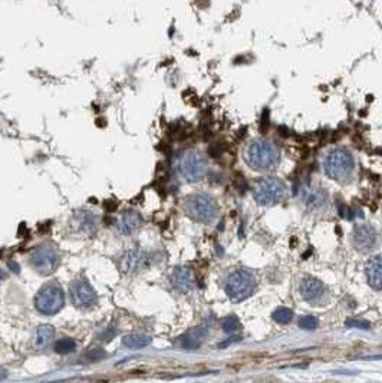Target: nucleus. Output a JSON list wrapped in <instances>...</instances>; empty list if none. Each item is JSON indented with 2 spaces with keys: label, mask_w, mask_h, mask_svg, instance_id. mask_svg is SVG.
<instances>
[{
  "label": "nucleus",
  "mask_w": 382,
  "mask_h": 383,
  "mask_svg": "<svg viewBox=\"0 0 382 383\" xmlns=\"http://www.w3.org/2000/svg\"><path fill=\"white\" fill-rule=\"evenodd\" d=\"M243 158L251 169L269 172L279 165L280 151L272 141L265 138H256L246 145L243 151Z\"/></svg>",
  "instance_id": "obj_1"
},
{
  "label": "nucleus",
  "mask_w": 382,
  "mask_h": 383,
  "mask_svg": "<svg viewBox=\"0 0 382 383\" xmlns=\"http://www.w3.org/2000/svg\"><path fill=\"white\" fill-rule=\"evenodd\" d=\"M323 169L329 178L338 182H347L355 171L354 155L344 148H333L323 158Z\"/></svg>",
  "instance_id": "obj_2"
},
{
  "label": "nucleus",
  "mask_w": 382,
  "mask_h": 383,
  "mask_svg": "<svg viewBox=\"0 0 382 383\" xmlns=\"http://www.w3.org/2000/svg\"><path fill=\"white\" fill-rule=\"evenodd\" d=\"M256 289V277L246 268H234L226 278L224 290L231 302L240 303L250 297Z\"/></svg>",
  "instance_id": "obj_3"
},
{
  "label": "nucleus",
  "mask_w": 382,
  "mask_h": 383,
  "mask_svg": "<svg viewBox=\"0 0 382 383\" xmlns=\"http://www.w3.org/2000/svg\"><path fill=\"white\" fill-rule=\"evenodd\" d=\"M186 211L190 218H193L197 223L210 224L217 218L220 207L214 197L200 193L187 198Z\"/></svg>",
  "instance_id": "obj_4"
},
{
  "label": "nucleus",
  "mask_w": 382,
  "mask_h": 383,
  "mask_svg": "<svg viewBox=\"0 0 382 383\" xmlns=\"http://www.w3.org/2000/svg\"><path fill=\"white\" fill-rule=\"evenodd\" d=\"M287 194V185L283 179L267 177L259 179L253 189V197L256 203L262 207H273L282 203Z\"/></svg>",
  "instance_id": "obj_5"
},
{
  "label": "nucleus",
  "mask_w": 382,
  "mask_h": 383,
  "mask_svg": "<svg viewBox=\"0 0 382 383\" xmlns=\"http://www.w3.org/2000/svg\"><path fill=\"white\" fill-rule=\"evenodd\" d=\"M208 164L204 154L197 150H188L178 160V171L188 182H198L207 174Z\"/></svg>",
  "instance_id": "obj_6"
},
{
  "label": "nucleus",
  "mask_w": 382,
  "mask_h": 383,
  "mask_svg": "<svg viewBox=\"0 0 382 383\" xmlns=\"http://www.w3.org/2000/svg\"><path fill=\"white\" fill-rule=\"evenodd\" d=\"M65 306V293L62 287L56 283L45 284L35 297V307L45 316H52L62 310Z\"/></svg>",
  "instance_id": "obj_7"
},
{
  "label": "nucleus",
  "mask_w": 382,
  "mask_h": 383,
  "mask_svg": "<svg viewBox=\"0 0 382 383\" xmlns=\"http://www.w3.org/2000/svg\"><path fill=\"white\" fill-rule=\"evenodd\" d=\"M32 267L42 276H49L56 271L61 263V254L51 244H40L33 249L29 257Z\"/></svg>",
  "instance_id": "obj_8"
},
{
  "label": "nucleus",
  "mask_w": 382,
  "mask_h": 383,
  "mask_svg": "<svg viewBox=\"0 0 382 383\" xmlns=\"http://www.w3.org/2000/svg\"><path fill=\"white\" fill-rule=\"evenodd\" d=\"M69 294L73 306L80 310H89L98 302L97 292L87 280H75L71 284Z\"/></svg>",
  "instance_id": "obj_9"
},
{
  "label": "nucleus",
  "mask_w": 382,
  "mask_h": 383,
  "mask_svg": "<svg viewBox=\"0 0 382 383\" xmlns=\"http://www.w3.org/2000/svg\"><path fill=\"white\" fill-rule=\"evenodd\" d=\"M352 244L361 253H371L378 246V232L372 225H358L352 234Z\"/></svg>",
  "instance_id": "obj_10"
},
{
  "label": "nucleus",
  "mask_w": 382,
  "mask_h": 383,
  "mask_svg": "<svg viewBox=\"0 0 382 383\" xmlns=\"http://www.w3.org/2000/svg\"><path fill=\"white\" fill-rule=\"evenodd\" d=\"M147 253L141 249L126 250L119 260V268L124 274H133L147 264Z\"/></svg>",
  "instance_id": "obj_11"
},
{
  "label": "nucleus",
  "mask_w": 382,
  "mask_h": 383,
  "mask_svg": "<svg viewBox=\"0 0 382 383\" xmlns=\"http://www.w3.org/2000/svg\"><path fill=\"white\" fill-rule=\"evenodd\" d=\"M141 215L135 211H126L122 215H119V218L116 220V232L121 237H131L141 228Z\"/></svg>",
  "instance_id": "obj_12"
},
{
  "label": "nucleus",
  "mask_w": 382,
  "mask_h": 383,
  "mask_svg": "<svg viewBox=\"0 0 382 383\" xmlns=\"http://www.w3.org/2000/svg\"><path fill=\"white\" fill-rule=\"evenodd\" d=\"M303 204L311 211H319L326 205V193L318 187L305 185L301 193Z\"/></svg>",
  "instance_id": "obj_13"
},
{
  "label": "nucleus",
  "mask_w": 382,
  "mask_h": 383,
  "mask_svg": "<svg viewBox=\"0 0 382 383\" xmlns=\"http://www.w3.org/2000/svg\"><path fill=\"white\" fill-rule=\"evenodd\" d=\"M171 283L177 290L187 293L194 289V276L190 268L178 266L171 273Z\"/></svg>",
  "instance_id": "obj_14"
},
{
  "label": "nucleus",
  "mask_w": 382,
  "mask_h": 383,
  "mask_svg": "<svg viewBox=\"0 0 382 383\" xmlns=\"http://www.w3.org/2000/svg\"><path fill=\"white\" fill-rule=\"evenodd\" d=\"M73 228L76 231L83 232V234H91L92 231L97 230L98 227V217L94 214L92 211L88 210H80L76 214L73 215Z\"/></svg>",
  "instance_id": "obj_15"
},
{
  "label": "nucleus",
  "mask_w": 382,
  "mask_h": 383,
  "mask_svg": "<svg viewBox=\"0 0 382 383\" xmlns=\"http://www.w3.org/2000/svg\"><path fill=\"white\" fill-rule=\"evenodd\" d=\"M365 273L373 290H382V256H373L368 260Z\"/></svg>",
  "instance_id": "obj_16"
},
{
  "label": "nucleus",
  "mask_w": 382,
  "mask_h": 383,
  "mask_svg": "<svg viewBox=\"0 0 382 383\" xmlns=\"http://www.w3.org/2000/svg\"><path fill=\"white\" fill-rule=\"evenodd\" d=\"M325 293V284L315 277H305L301 283V294L306 302H315Z\"/></svg>",
  "instance_id": "obj_17"
},
{
  "label": "nucleus",
  "mask_w": 382,
  "mask_h": 383,
  "mask_svg": "<svg viewBox=\"0 0 382 383\" xmlns=\"http://www.w3.org/2000/svg\"><path fill=\"white\" fill-rule=\"evenodd\" d=\"M205 338H207V329L204 326H198V327H194L190 331H187L181 338V346L187 350H194V349H198L201 346Z\"/></svg>",
  "instance_id": "obj_18"
},
{
  "label": "nucleus",
  "mask_w": 382,
  "mask_h": 383,
  "mask_svg": "<svg viewBox=\"0 0 382 383\" xmlns=\"http://www.w3.org/2000/svg\"><path fill=\"white\" fill-rule=\"evenodd\" d=\"M55 336V327L51 324H40L36 329L35 334V346L37 349H45Z\"/></svg>",
  "instance_id": "obj_19"
},
{
  "label": "nucleus",
  "mask_w": 382,
  "mask_h": 383,
  "mask_svg": "<svg viewBox=\"0 0 382 383\" xmlns=\"http://www.w3.org/2000/svg\"><path fill=\"white\" fill-rule=\"evenodd\" d=\"M151 343V338L142 333H131L122 339V345L128 349H144Z\"/></svg>",
  "instance_id": "obj_20"
},
{
  "label": "nucleus",
  "mask_w": 382,
  "mask_h": 383,
  "mask_svg": "<svg viewBox=\"0 0 382 383\" xmlns=\"http://www.w3.org/2000/svg\"><path fill=\"white\" fill-rule=\"evenodd\" d=\"M75 349H76V343H75V340H72V339H69V338L59 339V340L55 343V352H56V353H59V355H68V353H72Z\"/></svg>",
  "instance_id": "obj_21"
},
{
  "label": "nucleus",
  "mask_w": 382,
  "mask_h": 383,
  "mask_svg": "<svg viewBox=\"0 0 382 383\" xmlns=\"http://www.w3.org/2000/svg\"><path fill=\"white\" fill-rule=\"evenodd\" d=\"M293 319V312L287 307H279L273 313V320L277 321L279 324H287Z\"/></svg>",
  "instance_id": "obj_22"
},
{
  "label": "nucleus",
  "mask_w": 382,
  "mask_h": 383,
  "mask_svg": "<svg viewBox=\"0 0 382 383\" xmlns=\"http://www.w3.org/2000/svg\"><path fill=\"white\" fill-rule=\"evenodd\" d=\"M223 330L226 331V333H234L236 330L240 327V321L239 319L236 317V316H229V317H226L224 320H223Z\"/></svg>",
  "instance_id": "obj_23"
},
{
  "label": "nucleus",
  "mask_w": 382,
  "mask_h": 383,
  "mask_svg": "<svg viewBox=\"0 0 382 383\" xmlns=\"http://www.w3.org/2000/svg\"><path fill=\"white\" fill-rule=\"evenodd\" d=\"M319 320L313 316H303L302 319L299 320V326L305 330H313L318 327Z\"/></svg>",
  "instance_id": "obj_24"
},
{
  "label": "nucleus",
  "mask_w": 382,
  "mask_h": 383,
  "mask_svg": "<svg viewBox=\"0 0 382 383\" xmlns=\"http://www.w3.org/2000/svg\"><path fill=\"white\" fill-rule=\"evenodd\" d=\"M104 357H105V350L101 348L92 349V350H89L88 353L85 355V359H87L88 362H99V360L104 359Z\"/></svg>",
  "instance_id": "obj_25"
},
{
  "label": "nucleus",
  "mask_w": 382,
  "mask_h": 383,
  "mask_svg": "<svg viewBox=\"0 0 382 383\" xmlns=\"http://www.w3.org/2000/svg\"><path fill=\"white\" fill-rule=\"evenodd\" d=\"M347 327H356V329H369L371 324L365 320H355V319H349L347 320Z\"/></svg>",
  "instance_id": "obj_26"
},
{
  "label": "nucleus",
  "mask_w": 382,
  "mask_h": 383,
  "mask_svg": "<svg viewBox=\"0 0 382 383\" xmlns=\"http://www.w3.org/2000/svg\"><path fill=\"white\" fill-rule=\"evenodd\" d=\"M8 267L12 273H15V274H19V271H20V266H19L16 261H9V264H8Z\"/></svg>",
  "instance_id": "obj_27"
},
{
  "label": "nucleus",
  "mask_w": 382,
  "mask_h": 383,
  "mask_svg": "<svg viewBox=\"0 0 382 383\" xmlns=\"http://www.w3.org/2000/svg\"><path fill=\"white\" fill-rule=\"evenodd\" d=\"M239 340H240V338H231V339H229V340H226V342H223V343H220V345H219V348H220V349L227 348L229 345H231V343H234V342H239Z\"/></svg>",
  "instance_id": "obj_28"
},
{
  "label": "nucleus",
  "mask_w": 382,
  "mask_h": 383,
  "mask_svg": "<svg viewBox=\"0 0 382 383\" xmlns=\"http://www.w3.org/2000/svg\"><path fill=\"white\" fill-rule=\"evenodd\" d=\"M6 377H8V370H6L5 367H2V366H0V382H2V380H5Z\"/></svg>",
  "instance_id": "obj_29"
},
{
  "label": "nucleus",
  "mask_w": 382,
  "mask_h": 383,
  "mask_svg": "<svg viewBox=\"0 0 382 383\" xmlns=\"http://www.w3.org/2000/svg\"><path fill=\"white\" fill-rule=\"evenodd\" d=\"M376 359H382V356L379 355V356H366V357H362V360H376Z\"/></svg>",
  "instance_id": "obj_30"
},
{
  "label": "nucleus",
  "mask_w": 382,
  "mask_h": 383,
  "mask_svg": "<svg viewBox=\"0 0 382 383\" xmlns=\"http://www.w3.org/2000/svg\"><path fill=\"white\" fill-rule=\"evenodd\" d=\"M3 278H5V273H3V271L0 270V280H3Z\"/></svg>",
  "instance_id": "obj_31"
},
{
  "label": "nucleus",
  "mask_w": 382,
  "mask_h": 383,
  "mask_svg": "<svg viewBox=\"0 0 382 383\" xmlns=\"http://www.w3.org/2000/svg\"><path fill=\"white\" fill-rule=\"evenodd\" d=\"M230 383H239V382H230Z\"/></svg>",
  "instance_id": "obj_32"
}]
</instances>
